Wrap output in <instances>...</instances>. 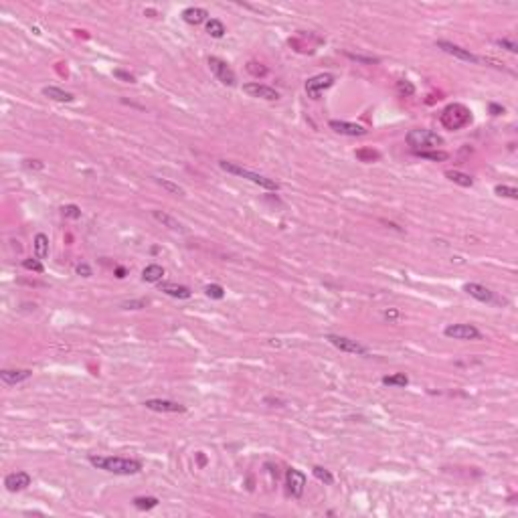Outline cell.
<instances>
[{
  "label": "cell",
  "instance_id": "484cf974",
  "mask_svg": "<svg viewBox=\"0 0 518 518\" xmlns=\"http://www.w3.org/2000/svg\"><path fill=\"white\" fill-rule=\"evenodd\" d=\"M419 158H425V160H433V162H443L448 160V152L443 150H419L415 152Z\"/></svg>",
  "mask_w": 518,
  "mask_h": 518
},
{
  "label": "cell",
  "instance_id": "8fae6325",
  "mask_svg": "<svg viewBox=\"0 0 518 518\" xmlns=\"http://www.w3.org/2000/svg\"><path fill=\"white\" fill-rule=\"evenodd\" d=\"M435 47L437 49H441L443 53H448V55H452V57L460 59V61H467V63H482V59L476 57L474 53H470L467 49H461L460 45H454V43H450V41H437L435 43Z\"/></svg>",
  "mask_w": 518,
  "mask_h": 518
},
{
  "label": "cell",
  "instance_id": "30bf717a",
  "mask_svg": "<svg viewBox=\"0 0 518 518\" xmlns=\"http://www.w3.org/2000/svg\"><path fill=\"white\" fill-rule=\"evenodd\" d=\"M328 126H330V130H334L336 134H340V136H352V138H356V136H366V132H368L364 126L354 124V121H344V119H330Z\"/></svg>",
  "mask_w": 518,
  "mask_h": 518
},
{
  "label": "cell",
  "instance_id": "ac0fdd59",
  "mask_svg": "<svg viewBox=\"0 0 518 518\" xmlns=\"http://www.w3.org/2000/svg\"><path fill=\"white\" fill-rule=\"evenodd\" d=\"M160 291H164L166 295L176 298V300H188V298L192 295V291L186 288V286L172 284V282H160Z\"/></svg>",
  "mask_w": 518,
  "mask_h": 518
},
{
  "label": "cell",
  "instance_id": "ab89813d",
  "mask_svg": "<svg viewBox=\"0 0 518 518\" xmlns=\"http://www.w3.org/2000/svg\"><path fill=\"white\" fill-rule=\"evenodd\" d=\"M75 272H77L81 278H91V267H89L87 263H79V265L75 267Z\"/></svg>",
  "mask_w": 518,
  "mask_h": 518
},
{
  "label": "cell",
  "instance_id": "f546056e",
  "mask_svg": "<svg viewBox=\"0 0 518 518\" xmlns=\"http://www.w3.org/2000/svg\"><path fill=\"white\" fill-rule=\"evenodd\" d=\"M356 158L360 162H375V160L381 158V154L377 150H373V148H360V150H356Z\"/></svg>",
  "mask_w": 518,
  "mask_h": 518
},
{
  "label": "cell",
  "instance_id": "e575fe53",
  "mask_svg": "<svg viewBox=\"0 0 518 518\" xmlns=\"http://www.w3.org/2000/svg\"><path fill=\"white\" fill-rule=\"evenodd\" d=\"M496 45L498 47H502V49H506V51H510V53H518V45L514 39H508V37H504V39H498L496 41Z\"/></svg>",
  "mask_w": 518,
  "mask_h": 518
},
{
  "label": "cell",
  "instance_id": "52a82bcc",
  "mask_svg": "<svg viewBox=\"0 0 518 518\" xmlns=\"http://www.w3.org/2000/svg\"><path fill=\"white\" fill-rule=\"evenodd\" d=\"M443 334L454 340H480L482 338V332L474 324H450V326H446Z\"/></svg>",
  "mask_w": 518,
  "mask_h": 518
},
{
  "label": "cell",
  "instance_id": "1f68e13d",
  "mask_svg": "<svg viewBox=\"0 0 518 518\" xmlns=\"http://www.w3.org/2000/svg\"><path fill=\"white\" fill-rule=\"evenodd\" d=\"M205 293H207L209 298H213V300H223V298H225V289H223V286H219V284H209V286L205 288Z\"/></svg>",
  "mask_w": 518,
  "mask_h": 518
},
{
  "label": "cell",
  "instance_id": "8d00e7d4",
  "mask_svg": "<svg viewBox=\"0 0 518 518\" xmlns=\"http://www.w3.org/2000/svg\"><path fill=\"white\" fill-rule=\"evenodd\" d=\"M114 77L124 81V83H136V77L130 71H124V69H114Z\"/></svg>",
  "mask_w": 518,
  "mask_h": 518
},
{
  "label": "cell",
  "instance_id": "836d02e7",
  "mask_svg": "<svg viewBox=\"0 0 518 518\" xmlns=\"http://www.w3.org/2000/svg\"><path fill=\"white\" fill-rule=\"evenodd\" d=\"M22 267H24V269H31V272H37V274H43V272H45L41 259H24V261H22Z\"/></svg>",
  "mask_w": 518,
  "mask_h": 518
},
{
  "label": "cell",
  "instance_id": "e0dca14e",
  "mask_svg": "<svg viewBox=\"0 0 518 518\" xmlns=\"http://www.w3.org/2000/svg\"><path fill=\"white\" fill-rule=\"evenodd\" d=\"M463 291H465L467 295L476 298L478 302H492V300H494V293L486 288V286H482V284H474V282H470V284H465V286H463Z\"/></svg>",
  "mask_w": 518,
  "mask_h": 518
},
{
  "label": "cell",
  "instance_id": "f6af8a7d",
  "mask_svg": "<svg viewBox=\"0 0 518 518\" xmlns=\"http://www.w3.org/2000/svg\"><path fill=\"white\" fill-rule=\"evenodd\" d=\"M115 278L124 280V278H126V269H124V267H117V269H115Z\"/></svg>",
  "mask_w": 518,
  "mask_h": 518
},
{
  "label": "cell",
  "instance_id": "8992f818",
  "mask_svg": "<svg viewBox=\"0 0 518 518\" xmlns=\"http://www.w3.org/2000/svg\"><path fill=\"white\" fill-rule=\"evenodd\" d=\"M332 85H334V75L332 73H320V75H314L306 81V93H308V97L318 100L320 93L330 89Z\"/></svg>",
  "mask_w": 518,
  "mask_h": 518
},
{
  "label": "cell",
  "instance_id": "ee69618b",
  "mask_svg": "<svg viewBox=\"0 0 518 518\" xmlns=\"http://www.w3.org/2000/svg\"><path fill=\"white\" fill-rule=\"evenodd\" d=\"M387 320H397L399 318V312L397 310H385V314H383Z\"/></svg>",
  "mask_w": 518,
  "mask_h": 518
},
{
  "label": "cell",
  "instance_id": "9a60e30c",
  "mask_svg": "<svg viewBox=\"0 0 518 518\" xmlns=\"http://www.w3.org/2000/svg\"><path fill=\"white\" fill-rule=\"evenodd\" d=\"M31 377H33V371H29V368H4V371H0V379L8 387L20 385V383L29 381Z\"/></svg>",
  "mask_w": 518,
  "mask_h": 518
},
{
  "label": "cell",
  "instance_id": "ffe728a7",
  "mask_svg": "<svg viewBox=\"0 0 518 518\" xmlns=\"http://www.w3.org/2000/svg\"><path fill=\"white\" fill-rule=\"evenodd\" d=\"M43 95L49 97V100H55V102H63V104H71L75 100V95L71 91H65L61 87H55V85H47L43 87Z\"/></svg>",
  "mask_w": 518,
  "mask_h": 518
},
{
  "label": "cell",
  "instance_id": "f35d334b",
  "mask_svg": "<svg viewBox=\"0 0 518 518\" xmlns=\"http://www.w3.org/2000/svg\"><path fill=\"white\" fill-rule=\"evenodd\" d=\"M247 71H249V73H253L255 77H259V75H265V73H267V69H265V67H261L259 63H255V61H249V63H247Z\"/></svg>",
  "mask_w": 518,
  "mask_h": 518
},
{
  "label": "cell",
  "instance_id": "60d3db41",
  "mask_svg": "<svg viewBox=\"0 0 518 518\" xmlns=\"http://www.w3.org/2000/svg\"><path fill=\"white\" fill-rule=\"evenodd\" d=\"M346 55H348L350 59H354V61H360V63H371V65L379 61V59H375V57H362V55H354V53H346Z\"/></svg>",
  "mask_w": 518,
  "mask_h": 518
},
{
  "label": "cell",
  "instance_id": "ba28073f",
  "mask_svg": "<svg viewBox=\"0 0 518 518\" xmlns=\"http://www.w3.org/2000/svg\"><path fill=\"white\" fill-rule=\"evenodd\" d=\"M326 340L332 346H336L338 350L348 352V354H358V356H368V348L356 340H350L346 336H338V334H326Z\"/></svg>",
  "mask_w": 518,
  "mask_h": 518
},
{
  "label": "cell",
  "instance_id": "83f0119b",
  "mask_svg": "<svg viewBox=\"0 0 518 518\" xmlns=\"http://www.w3.org/2000/svg\"><path fill=\"white\" fill-rule=\"evenodd\" d=\"M383 385L385 387H407L409 379H407L405 373H397V375H391V377H383Z\"/></svg>",
  "mask_w": 518,
  "mask_h": 518
},
{
  "label": "cell",
  "instance_id": "cb8c5ba5",
  "mask_svg": "<svg viewBox=\"0 0 518 518\" xmlns=\"http://www.w3.org/2000/svg\"><path fill=\"white\" fill-rule=\"evenodd\" d=\"M156 180V184H160L164 190H168L170 194H176V196H184L186 194V190L180 186V184H176V182H172V180H168V178H154Z\"/></svg>",
  "mask_w": 518,
  "mask_h": 518
},
{
  "label": "cell",
  "instance_id": "5bb4252c",
  "mask_svg": "<svg viewBox=\"0 0 518 518\" xmlns=\"http://www.w3.org/2000/svg\"><path fill=\"white\" fill-rule=\"evenodd\" d=\"M31 480L33 478L27 472H12V474H8L4 478V486H6L8 492H22V490H27L31 486Z\"/></svg>",
  "mask_w": 518,
  "mask_h": 518
},
{
  "label": "cell",
  "instance_id": "277c9868",
  "mask_svg": "<svg viewBox=\"0 0 518 518\" xmlns=\"http://www.w3.org/2000/svg\"><path fill=\"white\" fill-rule=\"evenodd\" d=\"M439 119H441V126H443V128L456 132V130L465 128V126L472 121V112H470L465 106H461V104H450V106L441 112V117H439Z\"/></svg>",
  "mask_w": 518,
  "mask_h": 518
},
{
  "label": "cell",
  "instance_id": "b9f144b4",
  "mask_svg": "<svg viewBox=\"0 0 518 518\" xmlns=\"http://www.w3.org/2000/svg\"><path fill=\"white\" fill-rule=\"evenodd\" d=\"M24 166H27V168H37V170H43V168H45V164H43L41 160H24Z\"/></svg>",
  "mask_w": 518,
  "mask_h": 518
},
{
  "label": "cell",
  "instance_id": "4316f807",
  "mask_svg": "<svg viewBox=\"0 0 518 518\" xmlns=\"http://www.w3.org/2000/svg\"><path fill=\"white\" fill-rule=\"evenodd\" d=\"M134 506L138 510H152V508L158 506V498H154V496H138V498H134Z\"/></svg>",
  "mask_w": 518,
  "mask_h": 518
},
{
  "label": "cell",
  "instance_id": "7bdbcfd3",
  "mask_svg": "<svg viewBox=\"0 0 518 518\" xmlns=\"http://www.w3.org/2000/svg\"><path fill=\"white\" fill-rule=\"evenodd\" d=\"M490 114L492 115L504 114V108H502V106H498V104H490Z\"/></svg>",
  "mask_w": 518,
  "mask_h": 518
},
{
  "label": "cell",
  "instance_id": "5b68a950",
  "mask_svg": "<svg viewBox=\"0 0 518 518\" xmlns=\"http://www.w3.org/2000/svg\"><path fill=\"white\" fill-rule=\"evenodd\" d=\"M207 63H209V67H211V71H213V75L223 83V85H229L233 87L235 83H237V77H235V71L229 67V63L227 61H223V59L219 57H209L207 59Z\"/></svg>",
  "mask_w": 518,
  "mask_h": 518
},
{
  "label": "cell",
  "instance_id": "7c38bea8",
  "mask_svg": "<svg viewBox=\"0 0 518 518\" xmlns=\"http://www.w3.org/2000/svg\"><path fill=\"white\" fill-rule=\"evenodd\" d=\"M286 484H288V492L293 496V498H300L306 490V474L295 470V467H289L286 472Z\"/></svg>",
  "mask_w": 518,
  "mask_h": 518
},
{
  "label": "cell",
  "instance_id": "4dcf8cb0",
  "mask_svg": "<svg viewBox=\"0 0 518 518\" xmlns=\"http://www.w3.org/2000/svg\"><path fill=\"white\" fill-rule=\"evenodd\" d=\"M494 192L498 196H506V199H518V190L514 186H508V184H496L494 186Z\"/></svg>",
  "mask_w": 518,
  "mask_h": 518
},
{
  "label": "cell",
  "instance_id": "7402d4cb",
  "mask_svg": "<svg viewBox=\"0 0 518 518\" xmlns=\"http://www.w3.org/2000/svg\"><path fill=\"white\" fill-rule=\"evenodd\" d=\"M33 249H35L37 259H47L49 257V237L45 233H37L35 241H33Z\"/></svg>",
  "mask_w": 518,
  "mask_h": 518
},
{
  "label": "cell",
  "instance_id": "2e32d148",
  "mask_svg": "<svg viewBox=\"0 0 518 518\" xmlns=\"http://www.w3.org/2000/svg\"><path fill=\"white\" fill-rule=\"evenodd\" d=\"M182 18H184V22L196 27V24H203V22L209 20V12L201 6H188V8L182 10Z\"/></svg>",
  "mask_w": 518,
  "mask_h": 518
},
{
  "label": "cell",
  "instance_id": "d6986e66",
  "mask_svg": "<svg viewBox=\"0 0 518 518\" xmlns=\"http://www.w3.org/2000/svg\"><path fill=\"white\" fill-rule=\"evenodd\" d=\"M152 217L162 225V227H166V229L170 231H178V233H184V227H182V223L178 221V219H174L172 215H168L166 211H158V209H154L152 211Z\"/></svg>",
  "mask_w": 518,
  "mask_h": 518
},
{
  "label": "cell",
  "instance_id": "603a6c76",
  "mask_svg": "<svg viewBox=\"0 0 518 518\" xmlns=\"http://www.w3.org/2000/svg\"><path fill=\"white\" fill-rule=\"evenodd\" d=\"M207 27V33L213 37V39H223L225 37V33H227V29H225V24L219 20V18H209L207 22H205Z\"/></svg>",
  "mask_w": 518,
  "mask_h": 518
},
{
  "label": "cell",
  "instance_id": "d4e9b609",
  "mask_svg": "<svg viewBox=\"0 0 518 518\" xmlns=\"http://www.w3.org/2000/svg\"><path fill=\"white\" fill-rule=\"evenodd\" d=\"M446 176H448L452 182L460 184V186H474V178L465 172H460V170H448Z\"/></svg>",
  "mask_w": 518,
  "mask_h": 518
},
{
  "label": "cell",
  "instance_id": "d590c367",
  "mask_svg": "<svg viewBox=\"0 0 518 518\" xmlns=\"http://www.w3.org/2000/svg\"><path fill=\"white\" fill-rule=\"evenodd\" d=\"M61 213H63L65 217H69V219H79V217H81V209H79L77 205H65V207L61 209Z\"/></svg>",
  "mask_w": 518,
  "mask_h": 518
},
{
  "label": "cell",
  "instance_id": "4fadbf2b",
  "mask_svg": "<svg viewBox=\"0 0 518 518\" xmlns=\"http://www.w3.org/2000/svg\"><path fill=\"white\" fill-rule=\"evenodd\" d=\"M144 407L150 409V411H156V413H184L186 407L176 401H168V399H146L144 401Z\"/></svg>",
  "mask_w": 518,
  "mask_h": 518
},
{
  "label": "cell",
  "instance_id": "7a4b0ae2",
  "mask_svg": "<svg viewBox=\"0 0 518 518\" xmlns=\"http://www.w3.org/2000/svg\"><path fill=\"white\" fill-rule=\"evenodd\" d=\"M219 166H221V170L233 174V176H239V178H245V180H249V182H253V184H257L265 190H278L280 188V184L276 180H272V178H267V176L259 172H253L249 168H243L241 164H235V162H229V160H219Z\"/></svg>",
  "mask_w": 518,
  "mask_h": 518
},
{
  "label": "cell",
  "instance_id": "d6a6232c",
  "mask_svg": "<svg viewBox=\"0 0 518 518\" xmlns=\"http://www.w3.org/2000/svg\"><path fill=\"white\" fill-rule=\"evenodd\" d=\"M397 91L405 95V97H411L413 93H415V85L411 83V81H407V79H399L397 81Z\"/></svg>",
  "mask_w": 518,
  "mask_h": 518
},
{
  "label": "cell",
  "instance_id": "3957f363",
  "mask_svg": "<svg viewBox=\"0 0 518 518\" xmlns=\"http://www.w3.org/2000/svg\"><path fill=\"white\" fill-rule=\"evenodd\" d=\"M407 144L413 148V152H419V150H437V146L443 144V138L431 130H425V128H413L407 132L405 136Z\"/></svg>",
  "mask_w": 518,
  "mask_h": 518
},
{
  "label": "cell",
  "instance_id": "9c48e42d",
  "mask_svg": "<svg viewBox=\"0 0 518 518\" xmlns=\"http://www.w3.org/2000/svg\"><path fill=\"white\" fill-rule=\"evenodd\" d=\"M243 91L249 95V97H255V100H267V102H276L280 100V91L269 87V85H263L259 81H251V83H245L243 85Z\"/></svg>",
  "mask_w": 518,
  "mask_h": 518
},
{
  "label": "cell",
  "instance_id": "74e56055",
  "mask_svg": "<svg viewBox=\"0 0 518 518\" xmlns=\"http://www.w3.org/2000/svg\"><path fill=\"white\" fill-rule=\"evenodd\" d=\"M146 304H148V300H130V302H124L121 308L124 310H142V308H146Z\"/></svg>",
  "mask_w": 518,
  "mask_h": 518
},
{
  "label": "cell",
  "instance_id": "44dd1931",
  "mask_svg": "<svg viewBox=\"0 0 518 518\" xmlns=\"http://www.w3.org/2000/svg\"><path fill=\"white\" fill-rule=\"evenodd\" d=\"M162 278H164V267L158 265V263H150L142 272V280L148 282V284H160Z\"/></svg>",
  "mask_w": 518,
  "mask_h": 518
},
{
  "label": "cell",
  "instance_id": "f1b7e54d",
  "mask_svg": "<svg viewBox=\"0 0 518 518\" xmlns=\"http://www.w3.org/2000/svg\"><path fill=\"white\" fill-rule=\"evenodd\" d=\"M312 474H314L316 480L324 482L326 486H332V484H334V476H332L326 467H322V465H314V467H312Z\"/></svg>",
  "mask_w": 518,
  "mask_h": 518
},
{
  "label": "cell",
  "instance_id": "6da1fadb",
  "mask_svg": "<svg viewBox=\"0 0 518 518\" xmlns=\"http://www.w3.org/2000/svg\"><path fill=\"white\" fill-rule=\"evenodd\" d=\"M87 461L97 467L104 470L108 474L115 476H134L138 472H142V461L132 460V458H117V456H89Z\"/></svg>",
  "mask_w": 518,
  "mask_h": 518
}]
</instances>
